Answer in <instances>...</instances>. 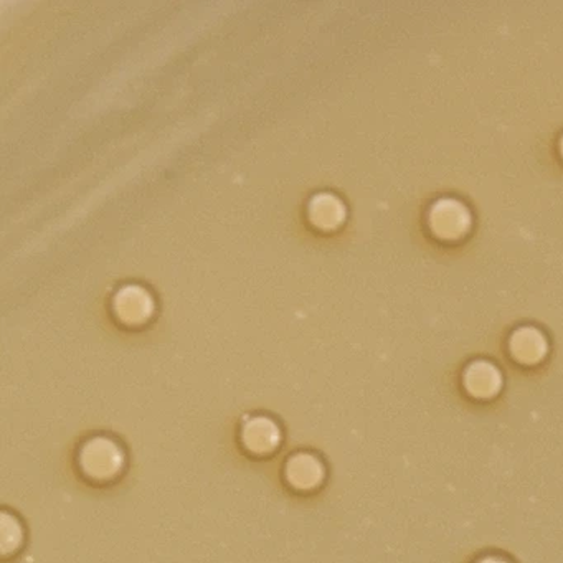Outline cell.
Listing matches in <instances>:
<instances>
[{
	"label": "cell",
	"instance_id": "3957f363",
	"mask_svg": "<svg viewBox=\"0 0 563 563\" xmlns=\"http://www.w3.org/2000/svg\"><path fill=\"white\" fill-rule=\"evenodd\" d=\"M242 441L250 453L263 456L278 450L282 443V430L272 418L253 417L243 424Z\"/></svg>",
	"mask_w": 563,
	"mask_h": 563
},
{
	"label": "cell",
	"instance_id": "52a82bcc",
	"mask_svg": "<svg viewBox=\"0 0 563 563\" xmlns=\"http://www.w3.org/2000/svg\"><path fill=\"white\" fill-rule=\"evenodd\" d=\"M24 540V529L18 517L11 514L2 512L0 516V550L4 555L15 552L22 545Z\"/></svg>",
	"mask_w": 563,
	"mask_h": 563
},
{
	"label": "cell",
	"instance_id": "7a4b0ae2",
	"mask_svg": "<svg viewBox=\"0 0 563 563\" xmlns=\"http://www.w3.org/2000/svg\"><path fill=\"white\" fill-rule=\"evenodd\" d=\"M428 222L440 239L457 240L470 230L471 212L461 200L444 197L431 206Z\"/></svg>",
	"mask_w": 563,
	"mask_h": 563
},
{
	"label": "cell",
	"instance_id": "9c48e42d",
	"mask_svg": "<svg viewBox=\"0 0 563 563\" xmlns=\"http://www.w3.org/2000/svg\"><path fill=\"white\" fill-rule=\"evenodd\" d=\"M477 563H509L506 562L504 559H497V556H486V559L481 560V562Z\"/></svg>",
	"mask_w": 563,
	"mask_h": 563
},
{
	"label": "cell",
	"instance_id": "8992f818",
	"mask_svg": "<svg viewBox=\"0 0 563 563\" xmlns=\"http://www.w3.org/2000/svg\"><path fill=\"white\" fill-rule=\"evenodd\" d=\"M510 354L522 362V364L532 365L542 361L549 351V342L542 331L532 325H523L516 329L509 339Z\"/></svg>",
	"mask_w": 563,
	"mask_h": 563
},
{
	"label": "cell",
	"instance_id": "ba28073f",
	"mask_svg": "<svg viewBox=\"0 0 563 563\" xmlns=\"http://www.w3.org/2000/svg\"><path fill=\"white\" fill-rule=\"evenodd\" d=\"M316 202L319 203V220H321L322 225L335 227L344 219V206H342L335 197L322 196L319 197V200H316Z\"/></svg>",
	"mask_w": 563,
	"mask_h": 563
},
{
	"label": "cell",
	"instance_id": "6da1fadb",
	"mask_svg": "<svg viewBox=\"0 0 563 563\" xmlns=\"http://www.w3.org/2000/svg\"><path fill=\"white\" fill-rule=\"evenodd\" d=\"M81 471L95 481H110L121 473L124 453L117 441L107 437L88 440L80 450Z\"/></svg>",
	"mask_w": 563,
	"mask_h": 563
},
{
	"label": "cell",
	"instance_id": "30bf717a",
	"mask_svg": "<svg viewBox=\"0 0 563 563\" xmlns=\"http://www.w3.org/2000/svg\"><path fill=\"white\" fill-rule=\"evenodd\" d=\"M560 153H562L563 156V136L562 140H560Z\"/></svg>",
	"mask_w": 563,
	"mask_h": 563
},
{
	"label": "cell",
	"instance_id": "277c9868",
	"mask_svg": "<svg viewBox=\"0 0 563 563\" xmlns=\"http://www.w3.org/2000/svg\"><path fill=\"white\" fill-rule=\"evenodd\" d=\"M285 474L295 489L311 490L324 481L325 467L314 454L296 453L286 461Z\"/></svg>",
	"mask_w": 563,
	"mask_h": 563
},
{
	"label": "cell",
	"instance_id": "5b68a950",
	"mask_svg": "<svg viewBox=\"0 0 563 563\" xmlns=\"http://www.w3.org/2000/svg\"><path fill=\"white\" fill-rule=\"evenodd\" d=\"M464 387L476 398H493L503 388V374L487 361H476L467 365L463 375Z\"/></svg>",
	"mask_w": 563,
	"mask_h": 563
}]
</instances>
